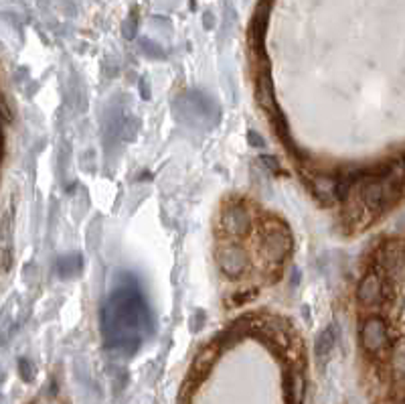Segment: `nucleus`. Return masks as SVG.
Instances as JSON below:
<instances>
[{
  "instance_id": "f257e3e1",
  "label": "nucleus",
  "mask_w": 405,
  "mask_h": 404,
  "mask_svg": "<svg viewBox=\"0 0 405 404\" xmlns=\"http://www.w3.org/2000/svg\"><path fill=\"white\" fill-rule=\"evenodd\" d=\"M106 348L132 356L148 329V307L134 285L122 287L108 299L102 311Z\"/></svg>"
},
{
  "instance_id": "6e6552de",
  "label": "nucleus",
  "mask_w": 405,
  "mask_h": 404,
  "mask_svg": "<svg viewBox=\"0 0 405 404\" xmlns=\"http://www.w3.org/2000/svg\"><path fill=\"white\" fill-rule=\"evenodd\" d=\"M379 266L389 275V277H397L401 280V272H404V246L401 242H387L377 254Z\"/></svg>"
},
{
  "instance_id": "7ed1b4c3",
  "label": "nucleus",
  "mask_w": 405,
  "mask_h": 404,
  "mask_svg": "<svg viewBox=\"0 0 405 404\" xmlns=\"http://www.w3.org/2000/svg\"><path fill=\"white\" fill-rule=\"evenodd\" d=\"M292 236L288 228L271 225L261 234V254L270 266H280L292 252Z\"/></svg>"
},
{
  "instance_id": "20e7f679",
  "label": "nucleus",
  "mask_w": 405,
  "mask_h": 404,
  "mask_svg": "<svg viewBox=\"0 0 405 404\" xmlns=\"http://www.w3.org/2000/svg\"><path fill=\"white\" fill-rule=\"evenodd\" d=\"M217 265L221 268V272L227 277V279L235 280L242 277L247 268V256L242 246H235V244H227V246H221L217 250Z\"/></svg>"
},
{
  "instance_id": "1a4fd4ad",
  "label": "nucleus",
  "mask_w": 405,
  "mask_h": 404,
  "mask_svg": "<svg viewBox=\"0 0 405 404\" xmlns=\"http://www.w3.org/2000/svg\"><path fill=\"white\" fill-rule=\"evenodd\" d=\"M335 344H337V329H335V325H328L326 329H323L320 334L316 335V341H314V358H316L318 362H324V360L330 356Z\"/></svg>"
},
{
  "instance_id": "0eeeda50",
  "label": "nucleus",
  "mask_w": 405,
  "mask_h": 404,
  "mask_svg": "<svg viewBox=\"0 0 405 404\" xmlns=\"http://www.w3.org/2000/svg\"><path fill=\"white\" fill-rule=\"evenodd\" d=\"M357 299L363 307H379L385 301V282L383 277L379 272H367L361 282H359V289H357Z\"/></svg>"
},
{
  "instance_id": "f03ea898",
  "label": "nucleus",
  "mask_w": 405,
  "mask_h": 404,
  "mask_svg": "<svg viewBox=\"0 0 405 404\" xmlns=\"http://www.w3.org/2000/svg\"><path fill=\"white\" fill-rule=\"evenodd\" d=\"M361 346L373 358H379V356L387 354L392 349V339H389L387 323L381 319V317H377V315L367 317L363 321V325H361Z\"/></svg>"
},
{
  "instance_id": "9b49d317",
  "label": "nucleus",
  "mask_w": 405,
  "mask_h": 404,
  "mask_svg": "<svg viewBox=\"0 0 405 404\" xmlns=\"http://www.w3.org/2000/svg\"><path fill=\"white\" fill-rule=\"evenodd\" d=\"M18 372H21V376H23V380H25V382H31V380H33V376H35V368H33V366H31V362H28V360H25V358L18 362Z\"/></svg>"
},
{
  "instance_id": "ddd939ff",
  "label": "nucleus",
  "mask_w": 405,
  "mask_h": 404,
  "mask_svg": "<svg viewBox=\"0 0 405 404\" xmlns=\"http://www.w3.org/2000/svg\"><path fill=\"white\" fill-rule=\"evenodd\" d=\"M261 161H264V163H270L268 167H270L271 171H274V173H278V171H280V167L276 165V161H274L271 156H261Z\"/></svg>"
},
{
  "instance_id": "423d86ee",
  "label": "nucleus",
  "mask_w": 405,
  "mask_h": 404,
  "mask_svg": "<svg viewBox=\"0 0 405 404\" xmlns=\"http://www.w3.org/2000/svg\"><path fill=\"white\" fill-rule=\"evenodd\" d=\"M221 225L230 236H243L252 230V213L243 203H231L221 213Z\"/></svg>"
},
{
  "instance_id": "f8f14e48",
  "label": "nucleus",
  "mask_w": 405,
  "mask_h": 404,
  "mask_svg": "<svg viewBox=\"0 0 405 404\" xmlns=\"http://www.w3.org/2000/svg\"><path fill=\"white\" fill-rule=\"evenodd\" d=\"M247 139H249L252 144H256V147H264V139H259V137H257L256 130H249V132H247Z\"/></svg>"
},
{
  "instance_id": "39448f33",
  "label": "nucleus",
  "mask_w": 405,
  "mask_h": 404,
  "mask_svg": "<svg viewBox=\"0 0 405 404\" xmlns=\"http://www.w3.org/2000/svg\"><path fill=\"white\" fill-rule=\"evenodd\" d=\"M308 179L312 196L316 197L323 206L337 203V173H324V171H312Z\"/></svg>"
},
{
  "instance_id": "9d476101",
  "label": "nucleus",
  "mask_w": 405,
  "mask_h": 404,
  "mask_svg": "<svg viewBox=\"0 0 405 404\" xmlns=\"http://www.w3.org/2000/svg\"><path fill=\"white\" fill-rule=\"evenodd\" d=\"M80 270V256H69V258H61V260H59V275H61V277H73V275H77Z\"/></svg>"
}]
</instances>
